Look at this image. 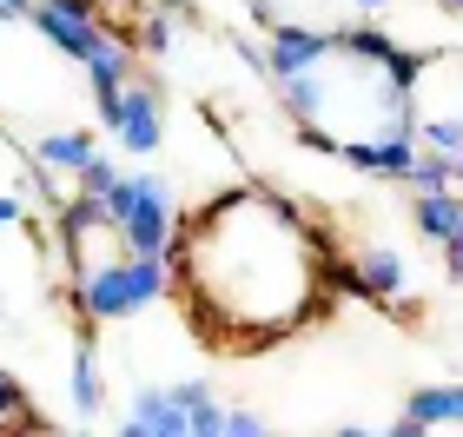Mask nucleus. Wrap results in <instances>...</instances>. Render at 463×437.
Here are the masks:
<instances>
[{
  "label": "nucleus",
  "mask_w": 463,
  "mask_h": 437,
  "mask_svg": "<svg viewBox=\"0 0 463 437\" xmlns=\"http://www.w3.org/2000/svg\"><path fill=\"white\" fill-rule=\"evenodd\" d=\"M165 291H173V265L126 252L113 265H99V272L73 279V311H80V325H126L146 305H159Z\"/></svg>",
  "instance_id": "f03ea898"
},
{
  "label": "nucleus",
  "mask_w": 463,
  "mask_h": 437,
  "mask_svg": "<svg viewBox=\"0 0 463 437\" xmlns=\"http://www.w3.org/2000/svg\"><path fill=\"white\" fill-rule=\"evenodd\" d=\"M444 272L463 285V239H457V245H444Z\"/></svg>",
  "instance_id": "a211bd4d"
},
{
  "label": "nucleus",
  "mask_w": 463,
  "mask_h": 437,
  "mask_svg": "<svg viewBox=\"0 0 463 437\" xmlns=\"http://www.w3.org/2000/svg\"><path fill=\"white\" fill-rule=\"evenodd\" d=\"M33 424H40V411H33V398H27V385L0 365V437H27Z\"/></svg>",
  "instance_id": "f8f14e48"
},
{
  "label": "nucleus",
  "mask_w": 463,
  "mask_h": 437,
  "mask_svg": "<svg viewBox=\"0 0 463 437\" xmlns=\"http://www.w3.org/2000/svg\"><path fill=\"white\" fill-rule=\"evenodd\" d=\"M67 398L80 418H99L107 411V365H99V351H93V325L80 331V345H73V365H67Z\"/></svg>",
  "instance_id": "6e6552de"
},
{
  "label": "nucleus",
  "mask_w": 463,
  "mask_h": 437,
  "mask_svg": "<svg viewBox=\"0 0 463 437\" xmlns=\"http://www.w3.org/2000/svg\"><path fill=\"white\" fill-rule=\"evenodd\" d=\"M338 47V33L331 27H305V20H279V27L265 33V47H259V67H265V80L271 87H285V80H298V73H311L318 60Z\"/></svg>",
  "instance_id": "423d86ee"
},
{
  "label": "nucleus",
  "mask_w": 463,
  "mask_h": 437,
  "mask_svg": "<svg viewBox=\"0 0 463 437\" xmlns=\"http://www.w3.org/2000/svg\"><path fill=\"white\" fill-rule=\"evenodd\" d=\"M99 127L113 133V146L126 159H153V153H165V100H159V87L153 80H133L119 100H113V113L99 119Z\"/></svg>",
  "instance_id": "39448f33"
},
{
  "label": "nucleus",
  "mask_w": 463,
  "mask_h": 437,
  "mask_svg": "<svg viewBox=\"0 0 463 437\" xmlns=\"http://www.w3.org/2000/svg\"><path fill=\"white\" fill-rule=\"evenodd\" d=\"M437 7H444V14H457V20H463V0H437Z\"/></svg>",
  "instance_id": "b1692460"
},
{
  "label": "nucleus",
  "mask_w": 463,
  "mask_h": 437,
  "mask_svg": "<svg viewBox=\"0 0 463 437\" xmlns=\"http://www.w3.org/2000/svg\"><path fill=\"white\" fill-rule=\"evenodd\" d=\"M351 279L364 285V299L371 305H404V291H411V259L397 252V245H364V252H351Z\"/></svg>",
  "instance_id": "0eeeda50"
},
{
  "label": "nucleus",
  "mask_w": 463,
  "mask_h": 437,
  "mask_svg": "<svg viewBox=\"0 0 463 437\" xmlns=\"http://www.w3.org/2000/svg\"><path fill=\"white\" fill-rule=\"evenodd\" d=\"M450 193L463 199V153H457V166H450Z\"/></svg>",
  "instance_id": "5701e85b"
},
{
  "label": "nucleus",
  "mask_w": 463,
  "mask_h": 437,
  "mask_svg": "<svg viewBox=\"0 0 463 437\" xmlns=\"http://www.w3.org/2000/svg\"><path fill=\"white\" fill-rule=\"evenodd\" d=\"M411 219H417V239L437 245V252L463 239V199L457 193H417L411 199Z\"/></svg>",
  "instance_id": "1a4fd4ad"
},
{
  "label": "nucleus",
  "mask_w": 463,
  "mask_h": 437,
  "mask_svg": "<svg viewBox=\"0 0 463 437\" xmlns=\"http://www.w3.org/2000/svg\"><path fill=\"white\" fill-rule=\"evenodd\" d=\"M27 7L33 0H0V20H27Z\"/></svg>",
  "instance_id": "412c9836"
},
{
  "label": "nucleus",
  "mask_w": 463,
  "mask_h": 437,
  "mask_svg": "<svg viewBox=\"0 0 463 437\" xmlns=\"http://www.w3.org/2000/svg\"><path fill=\"white\" fill-rule=\"evenodd\" d=\"M404 418L430 424V431H463V378H450V385H417V391H404Z\"/></svg>",
  "instance_id": "9d476101"
},
{
  "label": "nucleus",
  "mask_w": 463,
  "mask_h": 437,
  "mask_svg": "<svg viewBox=\"0 0 463 437\" xmlns=\"http://www.w3.org/2000/svg\"><path fill=\"white\" fill-rule=\"evenodd\" d=\"M27 20H33V33L47 40L53 53L73 60V67H87V60L113 40L107 14H99V0H33Z\"/></svg>",
  "instance_id": "20e7f679"
},
{
  "label": "nucleus",
  "mask_w": 463,
  "mask_h": 437,
  "mask_svg": "<svg viewBox=\"0 0 463 437\" xmlns=\"http://www.w3.org/2000/svg\"><path fill=\"white\" fill-rule=\"evenodd\" d=\"M165 391H173V404L185 411V431L193 437H225V404L205 378H173Z\"/></svg>",
  "instance_id": "9b49d317"
},
{
  "label": "nucleus",
  "mask_w": 463,
  "mask_h": 437,
  "mask_svg": "<svg viewBox=\"0 0 463 437\" xmlns=\"http://www.w3.org/2000/svg\"><path fill=\"white\" fill-rule=\"evenodd\" d=\"M7 225H27V199L20 193H0V233H7Z\"/></svg>",
  "instance_id": "dca6fc26"
},
{
  "label": "nucleus",
  "mask_w": 463,
  "mask_h": 437,
  "mask_svg": "<svg viewBox=\"0 0 463 437\" xmlns=\"http://www.w3.org/2000/svg\"><path fill=\"white\" fill-rule=\"evenodd\" d=\"M146 7H153V14H179V20H185V14H193V0H146Z\"/></svg>",
  "instance_id": "aec40b11"
},
{
  "label": "nucleus",
  "mask_w": 463,
  "mask_h": 437,
  "mask_svg": "<svg viewBox=\"0 0 463 437\" xmlns=\"http://www.w3.org/2000/svg\"><path fill=\"white\" fill-rule=\"evenodd\" d=\"M331 437H377V431H371V424H338Z\"/></svg>",
  "instance_id": "4be33fe9"
},
{
  "label": "nucleus",
  "mask_w": 463,
  "mask_h": 437,
  "mask_svg": "<svg viewBox=\"0 0 463 437\" xmlns=\"http://www.w3.org/2000/svg\"><path fill=\"white\" fill-rule=\"evenodd\" d=\"M351 7H357V20H384V14H391V0H351Z\"/></svg>",
  "instance_id": "6ab92c4d"
},
{
  "label": "nucleus",
  "mask_w": 463,
  "mask_h": 437,
  "mask_svg": "<svg viewBox=\"0 0 463 437\" xmlns=\"http://www.w3.org/2000/svg\"><path fill=\"white\" fill-rule=\"evenodd\" d=\"M377 437H437L430 424H417V418H404V411H397V424H384Z\"/></svg>",
  "instance_id": "f3484780"
},
{
  "label": "nucleus",
  "mask_w": 463,
  "mask_h": 437,
  "mask_svg": "<svg viewBox=\"0 0 463 437\" xmlns=\"http://www.w3.org/2000/svg\"><path fill=\"white\" fill-rule=\"evenodd\" d=\"M67 437H99V431H67Z\"/></svg>",
  "instance_id": "393cba45"
},
{
  "label": "nucleus",
  "mask_w": 463,
  "mask_h": 437,
  "mask_svg": "<svg viewBox=\"0 0 463 437\" xmlns=\"http://www.w3.org/2000/svg\"><path fill=\"white\" fill-rule=\"evenodd\" d=\"M107 219H113L119 245H126V252H139V259H165V252H173V239H179V225H185L173 185H165L159 173H146V166H133V173L113 179Z\"/></svg>",
  "instance_id": "7ed1b4c3"
},
{
  "label": "nucleus",
  "mask_w": 463,
  "mask_h": 437,
  "mask_svg": "<svg viewBox=\"0 0 463 437\" xmlns=\"http://www.w3.org/2000/svg\"><path fill=\"white\" fill-rule=\"evenodd\" d=\"M417 146H424V153H444V159H457V153H463V119H450V113L417 119Z\"/></svg>",
  "instance_id": "ddd939ff"
},
{
  "label": "nucleus",
  "mask_w": 463,
  "mask_h": 437,
  "mask_svg": "<svg viewBox=\"0 0 463 437\" xmlns=\"http://www.w3.org/2000/svg\"><path fill=\"white\" fill-rule=\"evenodd\" d=\"M450 166H457V159H444V153H424V146H417V166L404 173L411 199H417V193H450Z\"/></svg>",
  "instance_id": "4468645a"
},
{
  "label": "nucleus",
  "mask_w": 463,
  "mask_h": 437,
  "mask_svg": "<svg viewBox=\"0 0 463 437\" xmlns=\"http://www.w3.org/2000/svg\"><path fill=\"white\" fill-rule=\"evenodd\" d=\"M225 437H279V431H271L259 411H232L225 404Z\"/></svg>",
  "instance_id": "2eb2a0df"
},
{
  "label": "nucleus",
  "mask_w": 463,
  "mask_h": 437,
  "mask_svg": "<svg viewBox=\"0 0 463 437\" xmlns=\"http://www.w3.org/2000/svg\"><path fill=\"white\" fill-rule=\"evenodd\" d=\"M173 291L225 351H265L331 305L338 245L271 185H232L179 225Z\"/></svg>",
  "instance_id": "f257e3e1"
}]
</instances>
